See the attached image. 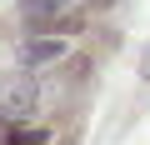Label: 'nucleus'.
<instances>
[{"label":"nucleus","instance_id":"obj_1","mask_svg":"<svg viewBox=\"0 0 150 145\" xmlns=\"http://www.w3.org/2000/svg\"><path fill=\"white\" fill-rule=\"evenodd\" d=\"M60 55H65V40L60 35H35V40L20 45V60L25 65H45V60H60Z\"/></svg>","mask_w":150,"mask_h":145},{"label":"nucleus","instance_id":"obj_2","mask_svg":"<svg viewBox=\"0 0 150 145\" xmlns=\"http://www.w3.org/2000/svg\"><path fill=\"white\" fill-rule=\"evenodd\" d=\"M30 105H35V85H30V80H20V85H10V90H5L0 115H5V120H20V115H30Z\"/></svg>","mask_w":150,"mask_h":145},{"label":"nucleus","instance_id":"obj_3","mask_svg":"<svg viewBox=\"0 0 150 145\" xmlns=\"http://www.w3.org/2000/svg\"><path fill=\"white\" fill-rule=\"evenodd\" d=\"M65 10V0H20V15L35 25V30H45V20L55 25V15Z\"/></svg>","mask_w":150,"mask_h":145},{"label":"nucleus","instance_id":"obj_4","mask_svg":"<svg viewBox=\"0 0 150 145\" xmlns=\"http://www.w3.org/2000/svg\"><path fill=\"white\" fill-rule=\"evenodd\" d=\"M45 140H50L45 130H10L5 135V145H45Z\"/></svg>","mask_w":150,"mask_h":145},{"label":"nucleus","instance_id":"obj_5","mask_svg":"<svg viewBox=\"0 0 150 145\" xmlns=\"http://www.w3.org/2000/svg\"><path fill=\"white\" fill-rule=\"evenodd\" d=\"M90 5H95V10H105V5H115V0H90Z\"/></svg>","mask_w":150,"mask_h":145}]
</instances>
